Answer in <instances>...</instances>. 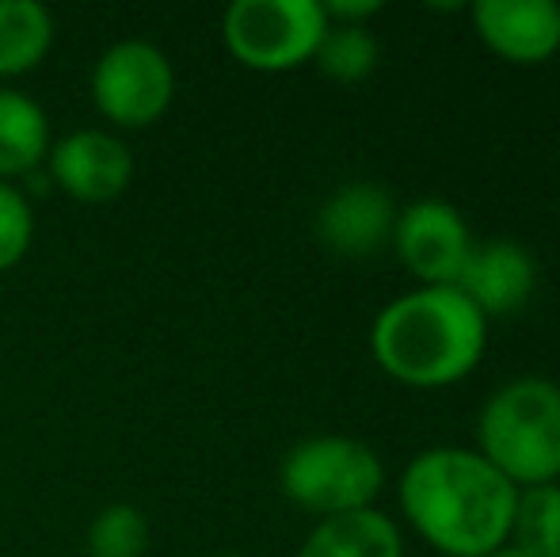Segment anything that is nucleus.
<instances>
[{
  "instance_id": "obj_1",
  "label": "nucleus",
  "mask_w": 560,
  "mask_h": 557,
  "mask_svg": "<svg viewBox=\"0 0 560 557\" xmlns=\"http://www.w3.org/2000/svg\"><path fill=\"white\" fill-rule=\"evenodd\" d=\"M400 512L443 557H492L511 538L518 489L469 446H431L400 474Z\"/></svg>"
},
{
  "instance_id": "obj_2",
  "label": "nucleus",
  "mask_w": 560,
  "mask_h": 557,
  "mask_svg": "<svg viewBox=\"0 0 560 557\" xmlns=\"http://www.w3.org/2000/svg\"><path fill=\"white\" fill-rule=\"evenodd\" d=\"M488 348V321L457 287H416L370 328L374 363L400 386L443 390L469 379Z\"/></svg>"
},
{
  "instance_id": "obj_3",
  "label": "nucleus",
  "mask_w": 560,
  "mask_h": 557,
  "mask_svg": "<svg viewBox=\"0 0 560 557\" xmlns=\"http://www.w3.org/2000/svg\"><path fill=\"white\" fill-rule=\"evenodd\" d=\"M477 454L515 489L560 481V386L538 374L503 382L477 417Z\"/></svg>"
},
{
  "instance_id": "obj_4",
  "label": "nucleus",
  "mask_w": 560,
  "mask_h": 557,
  "mask_svg": "<svg viewBox=\"0 0 560 557\" xmlns=\"http://www.w3.org/2000/svg\"><path fill=\"white\" fill-rule=\"evenodd\" d=\"M279 489L305 512L332 520L374 508L377 492L385 489V466L374 446L351 436H310L287 451Z\"/></svg>"
},
{
  "instance_id": "obj_5",
  "label": "nucleus",
  "mask_w": 560,
  "mask_h": 557,
  "mask_svg": "<svg viewBox=\"0 0 560 557\" xmlns=\"http://www.w3.org/2000/svg\"><path fill=\"white\" fill-rule=\"evenodd\" d=\"M328 31L317 0H233L225 8V50L256 73H290L317 54Z\"/></svg>"
},
{
  "instance_id": "obj_6",
  "label": "nucleus",
  "mask_w": 560,
  "mask_h": 557,
  "mask_svg": "<svg viewBox=\"0 0 560 557\" xmlns=\"http://www.w3.org/2000/svg\"><path fill=\"white\" fill-rule=\"evenodd\" d=\"M176 96L168 54L145 38H122L92 69V104L118 130H145L164 119Z\"/></svg>"
},
{
  "instance_id": "obj_7",
  "label": "nucleus",
  "mask_w": 560,
  "mask_h": 557,
  "mask_svg": "<svg viewBox=\"0 0 560 557\" xmlns=\"http://www.w3.org/2000/svg\"><path fill=\"white\" fill-rule=\"evenodd\" d=\"M389 245L408 276L420 279V287H457L477 241L454 202L420 199L397 210Z\"/></svg>"
},
{
  "instance_id": "obj_8",
  "label": "nucleus",
  "mask_w": 560,
  "mask_h": 557,
  "mask_svg": "<svg viewBox=\"0 0 560 557\" xmlns=\"http://www.w3.org/2000/svg\"><path fill=\"white\" fill-rule=\"evenodd\" d=\"M46 172L77 202H115L133 184V153L112 130H73L50 141Z\"/></svg>"
},
{
  "instance_id": "obj_9",
  "label": "nucleus",
  "mask_w": 560,
  "mask_h": 557,
  "mask_svg": "<svg viewBox=\"0 0 560 557\" xmlns=\"http://www.w3.org/2000/svg\"><path fill=\"white\" fill-rule=\"evenodd\" d=\"M397 202L385 192L382 184H343L339 192L328 195L317 210V241L332 256L343 260H366V256L382 253L393 237V225H397Z\"/></svg>"
},
{
  "instance_id": "obj_10",
  "label": "nucleus",
  "mask_w": 560,
  "mask_h": 557,
  "mask_svg": "<svg viewBox=\"0 0 560 557\" xmlns=\"http://www.w3.org/2000/svg\"><path fill=\"white\" fill-rule=\"evenodd\" d=\"M469 15L480 43L511 66H546L560 50V4L553 0H480Z\"/></svg>"
},
{
  "instance_id": "obj_11",
  "label": "nucleus",
  "mask_w": 560,
  "mask_h": 557,
  "mask_svg": "<svg viewBox=\"0 0 560 557\" xmlns=\"http://www.w3.org/2000/svg\"><path fill=\"white\" fill-rule=\"evenodd\" d=\"M457 290L485 313V321L511 317L538 290V260H534V253L523 241H480V245H472L469 260H465Z\"/></svg>"
},
{
  "instance_id": "obj_12",
  "label": "nucleus",
  "mask_w": 560,
  "mask_h": 557,
  "mask_svg": "<svg viewBox=\"0 0 560 557\" xmlns=\"http://www.w3.org/2000/svg\"><path fill=\"white\" fill-rule=\"evenodd\" d=\"M298 557H405L400 527L377 508L320 520Z\"/></svg>"
},
{
  "instance_id": "obj_13",
  "label": "nucleus",
  "mask_w": 560,
  "mask_h": 557,
  "mask_svg": "<svg viewBox=\"0 0 560 557\" xmlns=\"http://www.w3.org/2000/svg\"><path fill=\"white\" fill-rule=\"evenodd\" d=\"M50 153V119L27 92L0 89V184L31 176Z\"/></svg>"
},
{
  "instance_id": "obj_14",
  "label": "nucleus",
  "mask_w": 560,
  "mask_h": 557,
  "mask_svg": "<svg viewBox=\"0 0 560 557\" xmlns=\"http://www.w3.org/2000/svg\"><path fill=\"white\" fill-rule=\"evenodd\" d=\"M54 46V15L38 0H0V77L12 81L46 61Z\"/></svg>"
},
{
  "instance_id": "obj_15",
  "label": "nucleus",
  "mask_w": 560,
  "mask_h": 557,
  "mask_svg": "<svg viewBox=\"0 0 560 557\" xmlns=\"http://www.w3.org/2000/svg\"><path fill=\"white\" fill-rule=\"evenodd\" d=\"M508 543L530 557H560V481L518 489Z\"/></svg>"
},
{
  "instance_id": "obj_16",
  "label": "nucleus",
  "mask_w": 560,
  "mask_h": 557,
  "mask_svg": "<svg viewBox=\"0 0 560 557\" xmlns=\"http://www.w3.org/2000/svg\"><path fill=\"white\" fill-rule=\"evenodd\" d=\"M377 58H382L377 35L370 27H359V23H328L325 38L313 54L317 69L336 84L366 81L377 69Z\"/></svg>"
},
{
  "instance_id": "obj_17",
  "label": "nucleus",
  "mask_w": 560,
  "mask_h": 557,
  "mask_svg": "<svg viewBox=\"0 0 560 557\" xmlns=\"http://www.w3.org/2000/svg\"><path fill=\"white\" fill-rule=\"evenodd\" d=\"M149 520L133 504H107L89 523V554L92 557H145L149 550Z\"/></svg>"
},
{
  "instance_id": "obj_18",
  "label": "nucleus",
  "mask_w": 560,
  "mask_h": 557,
  "mask_svg": "<svg viewBox=\"0 0 560 557\" xmlns=\"http://www.w3.org/2000/svg\"><path fill=\"white\" fill-rule=\"evenodd\" d=\"M35 241V210L15 184H0V276L23 264Z\"/></svg>"
},
{
  "instance_id": "obj_19",
  "label": "nucleus",
  "mask_w": 560,
  "mask_h": 557,
  "mask_svg": "<svg viewBox=\"0 0 560 557\" xmlns=\"http://www.w3.org/2000/svg\"><path fill=\"white\" fill-rule=\"evenodd\" d=\"M325 8V20L328 23H359V27H370V20H374L377 12H382V4L377 0H328Z\"/></svg>"
},
{
  "instance_id": "obj_20",
  "label": "nucleus",
  "mask_w": 560,
  "mask_h": 557,
  "mask_svg": "<svg viewBox=\"0 0 560 557\" xmlns=\"http://www.w3.org/2000/svg\"><path fill=\"white\" fill-rule=\"evenodd\" d=\"M492 557H530V554H523V550H515V546H511V543H508V546H500V550H495Z\"/></svg>"
},
{
  "instance_id": "obj_21",
  "label": "nucleus",
  "mask_w": 560,
  "mask_h": 557,
  "mask_svg": "<svg viewBox=\"0 0 560 557\" xmlns=\"http://www.w3.org/2000/svg\"><path fill=\"white\" fill-rule=\"evenodd\" d=\"M218 557H241V554H218Z\"/></svg>"
}]
</instances>
